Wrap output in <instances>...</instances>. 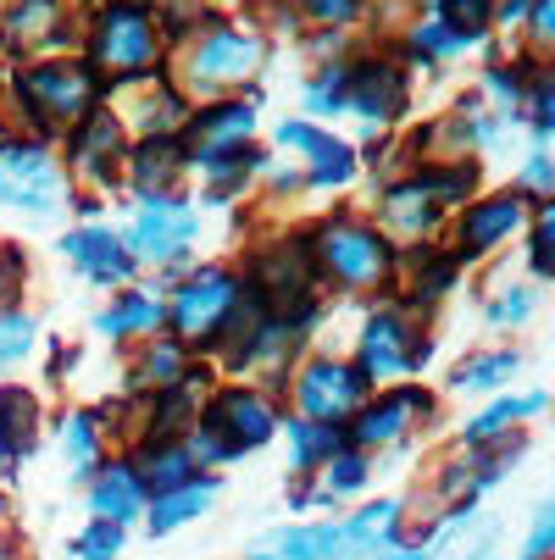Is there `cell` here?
<instances>
[{"label": "cell", "instance_id": "6da1fadb", "mask_svg": "<svg viewBox=\"0 0 555 560\" xmlns=\"http://www.w3.org/2000/svg\"><path fill=\"white\" fill-rule=\"evenodd\" d=\"M305 250H311V267H316V283L328 294H345V300H383L394 294V278H401V245L361 211L339 206L328 217H316L300 228Z\"/></svg>", "mask_w": 555, "mask_h": 560}, {"label": "cell", "instance_id": "7a4b0ae2", "mask_svg": "<svg viewBox=\"0 0 555 560\" xmlns=\"http://www.w3.org/2000/svg\"><path fill=\"white\" fill-rule=\"evenodd\" d=\"M173 61L162 67L173 78V90L200 106V101H217V95H245L256 78H262V61H267V39L233 18H206L195 34H184L173 50Z\"/></svg>", "mask_w": 555, "mask_h": 560}, {"label": "cell", "instance_id": "3957f363", "mask_svg": "<svg viewBox=\"0 0 555 560\" xmlns=\"http://www.w3.org/2000/svg\"><path fill=\"white\" fill-rule=\"evenodd\" d=\"M7 90H12V112H18L12 133H34V139H56V133L78 128L106 101L101 72L84 56H72V50L18 61L12 78H7Z\"/></svg>", "mask_w": 555, "mask_h": 560}, {"label": "cell", "instance_id": "277c9868", "mask_svg": "<svg viewBox=\"0 0 555 560\" xmlns=\"http://www.w3.org/2000/svg\"><path fill=\"white\" fill-rule=\"evenodd\" d=\"M278 433H284L278 388L233 377V383H217L211 394H200V417L189 428V450L206 471V466H233L240 455L267 450Z\"/></svg>", "mask_w": 555, "mask_h": 560}, {"label": "cell", "instance_id": "5b68a950", "mask_svg": "<svg viewBox=\"0 0 555 560\" xmlns=\"http://www.w3.org/2000/svg\"><path fill=\"white\" fill-rule=\"evenodd\" d=\"M84 56L101 84L117 90V84H139V78H155L167 67V34L155 23L150 7H134V0H101V7L84 18Z\"/></svg>", "mask_w": 555, "mask_h": 560}, {"label": "cell", "instance_id": "8992f818", "mask_svg": "<svg viewBox=\"0 0 555 560\" xmlns=\"http://www.w3.org/2000/svg\"><path fill=\"white\" fill-rule=\"evenodd\" d=\"M350 361L367 372L372 388H383V383H417L423 366L433 361V328H428V316H417L412 305H401L394 294L372 300L361 311V323H356Z\"/></svg>", "mask_w": 555, "mask_h": 560}, {"label": "cell", "instance_id": "52a82bcc", "mask_svg": "<svg viewBox=\"0 0 555 560\" xmlns=\"http://www.w3.org/2000/svg\"><path fill=\"white\" fill-rule=\"evenodd\" d=\"M240 278L273 316H294V323H305V328H316L328 316L323 283H316V267H311V250H305L300 228L256 238V245L245 250V261H240Z\"/></svg>", "mask_w": 555, "mask_h": 560}, {"label": "cell", "instance_id": "ba28073f", "mask_svg": "<svg viewBox=\"0 0 555 560\" xmlns=\"http://www.w3.org/2000/svg\"><path fill=\"white\" fill-rule=\"evenodd\" d=\"M123 238L139 261V272H162V289L195 267V250H200V206L189 195H150V200H134L128 206V222H123Z\"/></svg>", "mask_w": 555, "mask_h": 560}, {"label": "cell", "instance_id": "9c48e42d", "mask_svg": "<svg viewBox=\"0 0 555 560\" xmlns=\"http://www.w3.org/2000/svg\"><path fill=\"white\" fill-rule=\"evenodd\" d=\"M162 294H167V334L184 339L195 355H206L211 339L228 323V311L240 305L245 278H240V267H233V261H195Z\"/></svg>", "mask_w": 555, "mask_h": 560}, {"label": "cell", "instance_id": "30bf717a", "mask_svg": "<svg viewBox=\"0 0 555 560\" xmlns=\"http://www.w3.org/2000/svg\"><path fill=\"white\" fill-rule=\"evenodd\" d=\"M72 178L50 139L0 133V211L18 217H56L72 206Z\"/></svg>", "mask_w": 555, "mask_h": 560}, {"label": "cell", "instance_id": "8fae6325", "mask_svg": "<svg viewBox=\"0 0 555 560\" xmlns=\"http://www.w3.org/2000/svg\"><path fill=\"white\" fill-rule=\"evenodd\" d=\"M528 217H533V200L511 184V189H478L466 206L450 211L439 245L461 261V267H478L500 250H511L517 238L528 233Z\"/></svg>", "mask_w": 555, "mask_h": 560}, {"label": "cell", "instance_id": "7c38bea8", "mask_svg": "<svg viewBox=\"0 0 555 560\" xmlns=\"http://www.w3.org/2000/svg\"><path fill=\"white\" fill-rule=\"evenodd\" d=\"M284 388H289L294 417H305V422H350L361 411V399L372 394L367 372L350 355H328V350L323 355H316V350L300 355L289 366Z\"/></svg>", "mask_w": 555, "mask_h": 560}, {"label": "cell", "instance_id": "4fadbf2b", "mask_svg": "<svg viewBox=\"0 0 555 560\" xmlns=\"http://www.w3.org/2000/svg\"><path fill=\"white\" fill-rule=\"evenodd\" d=\"M67 150H61V162H67V178L72 189H84V195H101V189H123V155L134 144V133L123 128V117L112 112V101H101L78 128L61 133Z\"/></svg>", "mask_w": 555, "mask_h": 560}, {"label": "cell", "instance_id": "5bb4252c", "mask_svg": "<svg viewBox=\"0 0 555 560\" xmlns=\"http://www.w3.org/2000/svg\"><path fill=\"white\" fill-rule=\"evenodd\" d=\"M345 112H356L367 128H394L412 112V67L394 50L345 56Z\"/></svg>", "mask_w": 555, "mask_h": 560}, {"label": "cell", "instance_id": "9a60e30c", "mask_svg": "<svg viewBox=\"0 0 555 560\" xmlns=\"http://www.w3.org/2000/svg\"><path fill=\"white\" fill-rule=\"evenodd\" d=\"M439 417V399H433V388H423V383H383V388H372L367 399H361V411L345 422L350 428V444L356 450H389V444H401V439H412L423 422H433Z\"/></svg>", "mask_w": 555, "mask_h": 560}, {"label": "cell", "instance_id": "2e32d148", "mask_svg": "<svg viewBox=\"0 0 555 560\" xmlns=\"http://www.w3.org/2000/svg\"><path fill=\"white\" fill-rule=\"evenodd\" d=\"M56 250H61V261H67L78 278L95 283V289H106V294L139 283V261H134V250H128L123 228H112V222H101V217L72 222V228L56 238Z\"/></svg>", "mask_w": 555, "mask_h": 560}, {"label": "cell", "instance_id": "e0dca14e", "mask_svg": "<svg viewBox=\"0 0 555 560\" xmlns=\"http://www.w3.org/2000/svg\"><path fill=\"white\" fill-rule=\"evenodd\" d=\"M273 144L289 150L294 162H300L305 189H350L356 173H361V150H356L350 139H339L334 128H323V122L289 117V122H278Z\"/></svg>", "mask_w": 555, "mask_h": 560}, {"label": "cell", "instance_id": "ac0fdd59", "mask_svg": "<svg viewBox=\"0 0 555 560\" xmlns=\"http://www.w3.org/2000/svg\"><path fill=\"white\" fill-rule=\"evenodd\" d=\"M78 34H84V23L72 18V0H7L0 7V50L12 61L56 56Z\"/></svg>", "mask_w": 555, "mask_h": 560}, {"label": "cell", "instance_id": "d6986e66", "mask_svg": "<svg viewBox=\"0 0 555 560\" xmlns=\"http://www.w3.org/2000/svg\"><path fill=\"white\" fill-rule=\"evenodd\" d=\"M256 128H262L256 95H217V101L189 106L178 139H184V150H189V162H200V155H217V150L256 144Z\"/></svg>", "mask_w": 555, "mask_h": 560}, {"label": "cell", "instance_id": "ffe728a7", "mask_svg": "<svg viewBox=\"0 0 555 560\" xmlns=\"http://www.w3.org/2000/svg\"><path fill=\"white\" fill-rule=\"evenodd\" d=\"M466 267L439 245V238H428V245H406L401 250V278H394V300L412 305L417 316H433L455 289H461Z\"/></svg>", "mask_w": 555, "mask_h": 560}, {"label": "cell", "instance_id": "44dd1931", "mask_svg": "<svg viewBox=\"0 0 555 560\" xmlns=\"http://www.w3.org/2000/svg\"><path fill=\"white\" fill-rule=\"evenodd\" d=\"M184 178H189V150L178 133H144L128 144L123 155V189L134 200H150V195H184Z\"/></svg>", "mask_w": 555, "mask_h": 560}, {"label": "cell", "instance_id": "7402d4cb", "mask_svg": "<svg viewBox=\"0 0 555 560\" xmlns=\"http://www.w3.org/2000/svg\"><path fill=\"white\" fill-rule=\"evenodd\" d=\"M134 355H128V377H123V388L134 394V399H150V394H167V388H178V383H195L206 366H200V355L184 345V339H173V334H150V339H139V345H128Z\"/></svg>", "mask_w": 555, "mask_h": 560}, {"label": "cell", "instance_id": "603a6c76", "mask_svg": "<svg viewBox=\"0 0 555 560\" xmlns=\"http://www.w3.org/2000/svg\"><path fill=\"white\" fill-rule=\"evenodd\" d=\"M95 334L106 345H139L150 334H167V294L162 283H128L95 311Z\"/></svg>", "mask_w": 555, "mask_h": 560}, {"label": "cell", "instance_id": "cb8c5ba5", "mask_svg": "<svg viewBox=\"0 0 555 560\" xmlns=\"http://www.w3.org/2000/svg\"><path fill=\"white\" fill-rule=\"evenodd\" d=\"M401 527H406V500H372L361 511H350L345 522H334L328 538V560H372L401 549Z\"/></svg>", "mask_w": 555, "mask_h": 560}, {"label": "cell", "instance_id": "d4e9b609", "mask_svg": "<svg viewBox=\"0 0 555 560\" xmlns=\"http://www.w3.org/2000/svg\"><path fill=\"white\" fill-rule=\"evenodd\" d=\"M550 411V388H528V394H489V406L478 411V417H466L461 428H455V444L466 450V444H495V439H511V433H522L533 417H544Z\"/></svg>", "mask_w": 555, "mask_h": 560}, {"label": "cell", "instance_id": "484cf974", "mask_svg": "<svg viewBox=\"0 0 555 560\" xmlns=\"http://www.w3.org/2000/svg\"><path fill=\"white\" fill-rule=\"evenodd\" d=\"M144 505H150V489L139 483V471H134V460H128V455L101 460V466L90 471V516L128 527V522H139V516H144Z\"/></svg>", "mask_w": 555, "mask_h": 560}, {"label": "cell", "instance_id": "4316f807", "mask_svg": "<svg viewBox=\"0 0 555 560\" xmlns=\"http://www.w3.org/2000/svg\"><path fill=\"white\" fill-rule=\"evenodd\" d=\"M45 433V406L28 383H0V460L18 466L39 450Z\"/></svg>", "mask_w": 555, "mask_h": 560}, {"label": "cell", "instance_id": "83f0119b", "mask_svg": "<svg viewBox=\"0 0 555 560\" xmlns=\"http://www.w3.org/2000/svg\"><path fill=\"white\" fill-rule=\"evenodd\" d=\"M222 500V483L211 471H195L189 483H178V489H162V494H150V505H144V527L155 533V538H167V533H178V527H189V522H200L211 505Z\"/></svg>", "mask_w": 555, "mask_h": 560}, {"label": "cell", "instance_id": "f1b7e54d", "mask_svg": "<svg viewBox=\"0 0 555 560\" xmlns=\"http://www.w3.org/2000/svg\"><path fill=\"white\" fill-rule=\"evenodd\" d=\"M284 439H289V471H294V477H316L339 450H350V428H345V422L284 417Z\"/></svg>", "mask_w": 555, "mask_h": 560}, {"label": "cell", "instance_id": "f546056e", "mask_svg": "<svg viewBox=\"0 0 555 560\" xmlns=\"http://www.w3.org/2000/svg\"><path fill=\"white\" fill-rule=\"evenodd\" d=\"M517 372H522V350H511V345H489V350H472V355H461L455 361V372L444 377L455 394H506L511 383H517Z\"/></svg>", "mask_w": 555, "mask_h": 560}, {"label": "cell", "instance_id": "4dcf8cb0", "mask_svg": "<svg viewBox=\"0 0 555 560\" xmlns=\"http://www.w3.org/2000/svg\"><path fill=\"white\" fill-rule=\"evenodd\" d=\"M128 460H134V471H139V483H144L150 494H162V489H178V483H189V477L200 471V460H195L189 439H162V444H134V450H128Z\"/></svg>", "mask_w": 555, "mask_h": 560}, {"label": "cell", "instance_id": "1f68e13d", "mask_svg": "<svg viewBox=\"0 0 555 560\" xmlns=\"http://www.w3.org/2000/svg\"><path fill=\"white\" fill-rule=\"evenodd\" d=\"M328 538H334V522H294V527H273V533L251 538L245 560H328Z\"/></svg>", "mask_w": 555, "mask_h": 560}, {"label": "cell", "instance_id": "d6a6232c", "mask_svg": "<svg viewBox=\"0 0 555 560\" xmlns=\"http://www.w3.org/2000/svg\"><path fill=\"white\" fill-rule=\"evenodd\" d=\"M61 455H67V471L78 483H90V471L106 460V428H101V411H67L61 417Z\"/></svg>", "mask_w": 555, "mask_h": 560}, {"label": "cell", "instance_id": "836d02e7", "mask_svg": "<svg viewBox=\"0 0 555 560\" xmlns=\"http://www.w3.org/2000/svg\"><path fill=\"white\" fill-rule=\"evenodd\" d=\"M461 50H466V45H461V39H455V34H450V28L433 18V12H428V18H417V23L401 34V50H394V56H401L406 67H428V72H433V67L455 61Z\"/></svg>", "mask_w": 555, "mask_h": 560}, {"label": "cell", "instance_id": "e575fe53", "mask_svg": "<svg viewBox=\"0 0 555 560\" xmlns=\"http://www.w3.org/2000/svg\"><path fill=\"white\" fill-rule=\"evenodd\" d=\"M539 300H544V289H539L533 278H522V283H500V289L484 300V328H495V334L528 328V323H533V311H539Z\"/></svg>", "mask_w": 555, "mask_h": 560}, {"label": "cell", "instance_id": "d590c367", "mask_svg": "<svg viewBox=\"0 0 555 560\" xmlns=\"http://www.w3.org/2000/svg\"><path fill=\"white\" fill-rule=\"evenodd\" d=\"M522 256L533 283H555V200H539L522 233Z\"/></svg>", "mask_w": 555, "mask_h": 560}, {"label": "cell", "instance_id": "8d00e7d4", "mask_svg": "<svg viewBox=\"0 0 555 560\" xmlns=\"http://www.w3.org/2000/svg\"><path fill=\"white\" fill-rule=\"evenodd\" d=\"M495 7H500V0H439L433 18H439L461 45H478V39L495 34Z\"/></svg>", "mask_w": 555, "mask_h": 560}, {"label": "cell", "instance_id": "74e56055", "mask_svg": "<svg viewBox=\"0 0 555 560\" xmlns=\"http://www.w3.org/2000/svg\"><path fill=\"white\" fill-rule=\"evenodd\" d=\"M39 345V323L28 305H0V372H12L34 355Z\"/></svg>", "mask_w": 555, "mask_h": 560}, {"label": "cell", "instance_id": "f35d334b", "mask_svg": "<svg viewBox=\"0 0 555 560\" xmlns=\"http://www.w3.org/2000/svg\"><path fill=\"white\" fill-rule=\"evenodd\" d=\"M300 106L311 117H339L345 112V56L323 61V67L305 78V84H300Z\"/></svg>", "mask_w": 555, "mask_h": 560}, {"label": "cell", "instance_id": "ab89813d", "mask_svg": "<svg viewBox=\"0 0 555 560\" xmlns=\"http://www.w3.org/2000/svg\"><path fill=\"white\" fill-rule=\"evenodd\" d=\"M289 12L311 28H323V34H339V28H356L372 12V0H289Z\"/></svg>", "mask_w": 555, "mask_h": 560}, {"label": "cell", "instance_id": "60d3db41", "mask_svg": "<svg viewBox=\"0 0 555 560\" xmlns=\"http://www.w3.org/2000/svg\"><path fill=\"white\" fill-rule=\"evenodd\" d=\"M316 477H323V489L334 494V500H350V494H367V483H372V455L367 450H339L323 471H316Z\"/></svg>", "mask_w": 555, "mask_h": 560}, {"label": "cell", "instance_id": "b9f144b4", "mask_svg": "<svg viewBox=\"0 0 555 560\" xmlns=\"http://www.w3.org/2000/svg\"><path fill=\"white\" fill-rule=\"evenodd\" d=\"M522 122L539 139H555V61H539L528 78V95H522Z\"/></svg>", "mask_w": 555, "mask_h": 560}, {"label": "cell", "instance_id": "7bdbcfd3", "mask_svg": "<svg viewBox=\"0 0 555 560\" xmlns=\"http://www.w3.org/2000/svg\"><path fill=\"white\" fill-rule=\"evenodd\" d=\"M123 549H128V527L101 522V516H90V527L72 538V555L78 560H123Z\"/></svg>", "mask_w": 555, "mask_h": 560}, {"label": "cell", "instance_id": "ee69618b", "mask_svg": "<svg viewBox=\"0 0 555 560\" xmlns=\"http://www.w3.org/2000/svg\"><path fill=\"white\" fill-rule=\"evenodd\" d=\"M517 189L539 206V200H555V155L550 150H528V162L517 173Z\"/></svg>", "mask_w": 555, "mask_h": 560}, {"label": "cell", "instance_id": "f6af8a7d", "mask_svg": "<svg viewBox=\"0 0 555 560\" xmlns=\"http://www.w3.org/2000/svg\"><path fill=\"white\" fill-rule=\"evenodd\" d=\"M517 560H555V500H544L528 522V538H522V555Z\"/></svg>", "mask_w": 555, "mask_h": 560}, {"label": "cell", "instance_id": "bcb514c9", "mask_svg": "<svg viewBox=\"0 0 555 560\" xmlns=\"http://www.w3.org/2000/svg\"><path fill=\"white\" fill-rule=\"evenodd\" d=\"M522 34H528V56L555 61V0H533V12L522 18Z\"/></svg>", "mask_w": 555, "mask_h": 560}, {"label": "cell", "instance_id": "7dc6e473", "mask_svg": "<svg viewBox=\"0 0 555 560\" xmlns=\"http://www.w3.org/2000/svg\"><path fill=\"white\" fill-rule=\"evenodd\" d=\"M23 283H28V256H23V245L0 238V305H18Z\"/></svg>", "mask_w": 555, "mask_h": 560}, {"label": "cell", "instance_id": "c3c4849f", "mask_svg": "<svg viewBox=\"0 0 555 560\" xmlns=\"http://www.w3.org/2000/svg\"><path fill=\"white\" fill-rule=\"evenodd\" d=\"M528 12H533V0H500V7H495V28H522Z\"/></svg>", "mask_w": 555, "mask_h": 560}, {"label": "cell", "instance_id": "681fc988", "mask_svg": "<svg viewBox=\"0 0 555 560\" xmlns=\"http://www.w3.org/2000/svg\"><path fill=\"white\" fill-rule=\"evenodd\" d=\"M372 560H423V549H406V544H401V549H389V555H372Z\"/></svg>", "mask_w": 555, "mask_h": 560}, {"label": "cell", "instance_id": "f907efd6", "mask_svg": "<svg viewBox=\"0 0 555 560\" xmlns=\"http://www.w3.org/2000/svg\"><path fill=\"white\" fill-rule=\"evenodd\" d=\"M406 7H412V12H417V7H423V12H433V7H439V0H406Z\"/></svg>", "mask_w": 555, "mask_h": 560}, {"label": "cell", "instance_id": "816d5d0a", "mask_svg": "<svg viewBox=\"0 0 555 560\" xmlns=\"http://www.w3.org/2000/svg\"><path fill=\"white\" fill-rule=\"evenodd\" d=\"M134 7H150V12H155V7H162V0H134Z\"/></svg>", "mask_w": 555, "mask_h": 560}]
</instances>
